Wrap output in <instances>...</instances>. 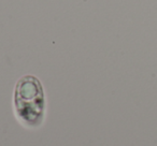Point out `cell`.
<instances>
[{"mask_svg":"<svg viewBox=\"0 0 157 146\" xmlns=\"http://www.w3.org/2000/svg\"><path fill=\"white\" fill-rule=\"evenodd\" d=\"M45 96L42 84L36 77L20 79L14 90V109L18 120L29 128L39 127L45 116Z\"/></svg>","mask_w":157,"mask_h":146,"instance_id":"6da1fadb","label":"cell"}]
</instances>
